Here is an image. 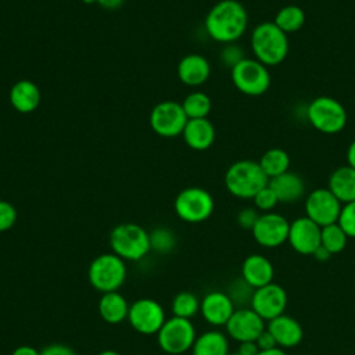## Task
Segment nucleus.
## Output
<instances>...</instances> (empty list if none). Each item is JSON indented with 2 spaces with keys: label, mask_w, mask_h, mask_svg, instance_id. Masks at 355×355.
<instances>
[{
  "label": "nucleus",
  "mask_w": 355,
  "mask_h": 355,
  "mask_svg": "<svg viewBox=\"0 0 355 355\" xmlns=\"http://www.w3.org/2000/svg\"><path fill=\"white\" fill-rule=\"evenodd\" d=\"M150 245L151 250L166 254L176 245L175 233L168 227H155L150 232Z\"/></svg>",
  "instance_id": "2f4dec72"
},
{
  "label": "nucleus",
  "mask_w": 355,
  "mask_h": 355,
  "mask_svg": "<svg viewBox=\"0 0 355 355\" xmlns=\"http://www.w3.org/2000/svg\"><path fill=\"white\" fill-rule=\"evenodd\" d=\"M347 161H348V165L355 169V140L349 144L347 150Z\"/></svg>",
  "instance_id": "c03bdc74"
},
{
  "label": "nucleus",
  "mask_w": 355,
  "mask_h": 355,
  "mask_svg": "<svg viewBox=\"0 0 355 355\" xmlns=\"http://www.w3.org/2000/svg\"><path fill=\"white\" fill-rule=\"evenodd\" d=\"M322 227L308 216L297 218L290 223L288 243L294 251L302 255H312L320 245Z\"/></svg>",
  "instance_id": "dca6fc26"
},
{
  "label": "nucleus",
  "mask_w": 355,
  "mask_h": 355,
  "mask_svg": "<svg viewBox=\"0 0 355 355\" xmlns=\"http://www.w3.org/2000/svg\"><path fill=\"white\" fill-rule=\"evenodd\" d=\"M17 218L15 207L6 200H0V233L10 230L15 225Z\"/></svg>",
  "instance_id": "f704fd0d"
},
{
  "label": "nucleus",
  "mask_w": 355,
  "mask_h": 355,
  "mask_svg": "<svg viewBox=\"0 0 355 355\" xmlns=\"http://www.w3.org/2000/svg\"><path fill=\"white\" fill-rule=\"evenodd\" d=\"M268 184L275 191L279 202H295L305 193V183L302 178L288 171L283 175L269 179Z\"/></svg>",
  "instance_id": "5701e85b"
},
{
  "label": "nucleus",
  "mask_w": 355,
  "mask_h": 355,
  "mask_svg": "<svg viewBox=\"0 0 355 355\" xmlns=\"http://www.w3.org/2000/svg\"><path fill=\"white\" fill-rule=\"evenodd\" d=\"M227 334L239 341H255L266 329L265 320L252 308H239L226 323Z\"/></svg>",
  "instance_id": "2eb2a0df"
},
{
  "label": "nucleus",
  "mask_w": 355,
  "mask_h": 355,
  "mask_svg": "<svg viewBox=\"0 0 355 355\" xmlns=\"http://www.w3.org/2000/svg\"><path fill=\"white\" fill-rule=\"evenodd\" d=\"M259 218V214L257 211V208H243L239 214H237V223L240 225V227L243 229H248V230H252L254 225L257 223Z\"/></svg>",
  "instance_id": "e433bc0d"
},
{
  "label": "nucleus",
  "mask_w": 355,
  "mask_h": 355,
  "mask_svg": "<svg viewBox=\"0 0 355 355\" xmlns=\"http://www.w3.org/2000/svg\"><path fill=\"white\" fill-rule=\"evenodd\" d=\"M204 25L211 39L229 44L244 35L248 25V14L240 1L220 0L208 11Z\"/></svg>",
  "instance_id": "f257e3e1"
},
{
  "label": "nucleus",
  "mask_w": 355,
  "mask_h": 355,
  "mask_svg": "<svg viewBox=\"0 0 355 355\" xmlns=\"http://www.w3.org/2000/svg\"><path fill=\"white\" fill-rule=\"evenodd\" d=\"M123 3H125V0H96V4H98L101 8L110 10V11L122 7Z\"/></svg>",
  "instance_id": "a19ab883"
},
{
  "label": "nucleus",
  "mask_w": 355,
  "mask_h": 355,
  "mask_svg": "<svg viewBox=\"0 0 355 355\" xmlns=\"http://www.w3.org/2000/svg\"><path fill=\"white\" fill-rule=\"evenodd\" d=\"M182 107L189 119H197L208 116L212 108V103L208 94H205L204 92H193L186 96Z\"/></svg>",
  "instance_id": "c756f323"
},
{
  "label": "nucleus",
  "mask_w": 355,
  "mask_h": 355,
  "mask_svg": "<svg viewBox=\"0 0 355 355\" xmlns=\"http://www.w3.org/2000/svg\"><path fill=\"white\" fill-rule=\"evenodd\" d=\"M128 269L125 261L114 252L97 255L89 265L87 279L93 288L100 293L118 291L125 283Z\"/></svg>",
  "instance_id": "39448f33"
},
{
  "label": "nucleus",
  "mask_w": 355,
  "mask_h": 355,
  "mask_svg": "<svg viewBox=\"0 0 355 355\" xmlns=\"http://www.w3.org/2000/svg\"><path fill=\"white\" fill-rule=\"evenodd\" d=\"M234 302L229 294L222 291H211L202 300L200 312L205 322L211 326H226L227 320L234 312Z\"/></svg>",
  "instance_id": "f3484780"
},
{
  "label": "nucleus",
  "mask_w": 355,
  "mask_h": 355,
  "mask_svg": "<svg viewBox=\"0 0 355 355\" xmlns=\"http://www.w3.org/2000/svg\"><path fill=\"white\" fill-rule=\"evenodd\" d=\"M257 355H287L284 352L283 348L280 347H276V348H272V349H265V351H259Z\"/></svg>",
  "instance_id": "a18cd8bd"
},
{
  "label": "nucleus",
  "mask_w": 355,
  "mask_h": 355,
  "mask_svg": "<svg viewBox=\"0 0 355 355\" xmlns=\"http://www.w3.org/2000/svg\"><path fill=\"white\" fill-rule=\"evenodd\" d=\"M110 245L123 261H140L151 250L150 233L137 223H119L110 234Z\"/></svg>",
  "instance_id": "20e7f679"
},
{
  "label": "nucleus",
  "mask_w": 355,
  "mask_h": 355,
  "mask_svg": "<svg viewBox=\"0 0 355 355\" xmlns=\"http://www.w3.org/2000/svg\"><path fill=\"white\" fill-rule=\"evenodd\" d=\"M39 355H76V352L69 345L54 343L42 348Z\"/></svg>",
  "instance_id": "4c0bfd02"
},
{
  "label": "nucleus",
  "mask_w": 355,
  "mask_h": 355,
  "mask_svg": "<svg viewBox=\"0 0 355 355\" xmlns=\"http://www.w3.org/2000/svg\"><path fill=\"white\" fill-rule=\"evenodd\" d=\"M176 215L187 223L207 220L214 212V198L202 187H186L175 198Z\"/></svg>",
  "instance_id": "6e6552de"
},
{
  "label": "nucleus",
  "mask_w": 355,
  "mask_h": 355,
  "mask_svg": "<svg viewBox=\"0 0 355 355\" xmlns=\"http://www.w3.org/2000/svg\"><path fill=\"white\" fill-rule=\"evenodd\" d=\"M196 338V327L191 320L176 316L166 319L157 333L159 348L171 355H179L191 349Z\"/></svg>",
  "instance_id": "0eeeda50"
},
{
  "label": "nucleus",
  "mask_w": 355,
  "mask_h": 355,
  "mask_svg": "<svg viewBox=\"0 0 355 355\" xmlns=\"http://www.w3.org/2000/svg\"><path fill=\"white\" fill-rule=\"evenodd\" d=\"M306 116L316 130L326 135L341 132L347 123L344 105L329 96H320L312 100L306 108Z\"/></svg>",
  "instance_id": "423d86ee"
},
{
  "label": "nucleus",
  "mask_w": 355,
  "mask_h": 355,
  "mask_svg": "<svg viewBox=\"0 0 355 355\" xmlns=\"http://www.w3.org/2000/svg\"><path fill=\"white\" fill-rule=\"evenodd\" d=\"M341 204L355 201V169L349 165L340 166L329 178L327 187Z\"/></svg>",
  "instance_id": "393cba45"
},
{
  "label": "nucleus",
  "mask_w": 355,
  "mask_h": 355,
  "mask_svg": "<svg viewBox=\"0 0 355 355\" xmlns=\"http://www.w3.org/2000/svg\"><path fill=\"white\" fill-rule=\"evenodd\" d=\"M258 164L268 179H273L288 171L290 157L283 148H270L262 154Z\"/></svg>",
  "instance_id": "bb28decb"
},
{
  "label": "nucleus",
  "mask_w": 355,
  "mask_h": 355,
  "mask_svg": "<svg viewBox=\"0 0 355 355\" xmlns=\"http://www.w3.org/2000/svg\"><path fill=\"white\" fill-rule=\"evenodd\" d=\"M39 354L40 351H37L32 345H19L11 352V355H39Z\"/></svg>",
  "instance_id": "79ce46f5"
},
{
  "label": "nucleus",
  "mask_w": 355,
  "mask_h": 355,
  "mask_svg": "<svg viewBox=\"0 0 355 355\" xmlns=\"http://www.w3.org/2000/svg\"><path fill=\"white\" fill-rule=\"evenodd\" d=\"M288 230L290 223L283 215L276 212H265L259 215L251 232L259 245L275 248L287 241Z\"/></svg>",
  "instance_id": "ddd939ff"
},
{
  "label": "nucleus",
  "mask_w": 355,
  "mask_h": 355,
  "mask_svg": "<svg viewBox=\"0 0 355 355\" xmlns=\"http://www.w3.org/2000/svg\"><path fill=\"white\" fill-rule=\"evenodd\" d=\"M250 305L263 320L269 322L284 313L287 306V293L282 286L269 283L252 291Z\"/></svg>",
  "instance_id": "4468645a"
},
{
  "label": "nucleus",
  "mask_w": 355,
  "mask_h": 355,
  "mask_svg": "<svg viewBox=\"0 0 355 355\" xmlns=\"http://www.w3.org/2000/svg\"><path fill=\"white\" fill-rule=\"evenodd\" d=\"M255 343H257L259 351L272 349V348H276V347H277V343H276L275 337L272 336V333H270L268 329H265V330L258 336V338L255 340Z\"/></svg>",
  "instance_id": "58836bf2"
},
{
  "label": "nucleus",
  "mask_w": 355,
  "mask_h": 355,
  "mask_svg": "<svg viewBox=\"0 0 355 355\" xmlns=\"http://www.w3.org/2000/svg\"><path fill=\"white\" fill-rule=\"evenodd\" d=\"M237 352L240 355H257L259 352V348L255 341H244V343H240Z\"/></svg>",
  "instance_id": "ea45409f"
},
{
  "label": "nucleus",
  "mask_w": 355,
  "mask_h": 355,
  "mask_svg": "<svg viewBox=\"0 0 355 355\" xmlns=\"http://www.w3.org/2000/svg\"><path fill=\"white\" fill-rule=\"evenodd\" d=\"M215 128L208 118L189 119L182 133L184 143L197 151L209 148L215 141Z\"/></svg>",
  "instance_id": "4be33fe9"
},
{
  "label": "nucleus",
  "mask_w": 355,
  "mask_h": 355,
  "mask_svg": "<svg viewBox=\"0 0 355 355\" xmlns=\"http://www.w3.org/2000/svg\"><path fill=\"white\" fill-rule=\"evenodd\" d=\"M286 35L300 31L305 22V12L298 6L290 4L280 8L273 21Z\"/></svg>",
  "instance_id": "cd10ccee"
},
{
  "label": "nucleus",
  "mask_w": 355,
  "mask_h": 355,
  "mask_svg": "<svg viewBox=\"0 0 355 355\" xmlns=\"http://www.w3.org/2000/svg\"><path fill=\"white\" fill-rule=\"evenodd\" d=\"M268 183V176L263 173L259 164L252 159L236 161L225 173V186L227 191L237 198H254Z\"/></svg>",
  "instance_id": "7ed1b4c3"
},
{
  "label": "nucleus",
  "mask_w": 355,
  "mask_h": 355,
  "mask_svg": "<svg viewBox=\"0 0 355 355\" xmlns=\"http://www.w3.org/2000/svg\"><path fill=\"white\" fill-rule=\"evenodd\" d=\"M232 80L236 89L247 96H261L270 86L268 67L252 58H244L232 68Z\"/></svg>",
  "instance_id": "1a4fd4ad"
},
{
  "label": "nucleus",
  "mask_w": 355,
  "mask_h": 355,
  "mask_svg": "<svg viewBox=\"0 0 355 355\" xmlns=\"http://www.w3.org/2000/svg\"><path fill=\"white\" fill-rule=\"evenodd\" d=\"M201 301L198 297L190 291H180L178 293L171 304V309L173 316L183 318V319H191L200 312Z\"/></svg>",
  "instance_id": "c85d7f7f"
},
{
  "label": "nucleus",
  "mask_w": 355,
  "mask_h": 355,
  "mask_svg": "<svg viewBox=\"0 0 355 355\" xmlns=\"http://www.w3.org/2000/svg\"><path fill=\"white\" fill-rule=\"evenodd\" d=\"M209 75V61L201 54H187L178 64V78L186 86H201L208 80Z\"/></svg>",
  "instance_id": "a211bd4d"
},
{
  "label": "nucleus",
  "mask_w": 355,
  "mask_h": 355,
  "mask_svg": "<svg viewBox=\"0 0 355 355\" xmlns=\"http://www.w3.org/2000/svg\"><path fill=\"white\" fill-rule=\"evenodd\" d=\"M251 49L255 60L266 67H275L286 58L288 39L275 22H262L252 31Z\"/></svg>",
  "instance_id": "f03ea898"
},
{
  "label": "nucleus",
  "mask_w": 355,
  "mask_h": 355,
  "mask_svg": "<svg viewBox=\"0 0 355 355\" xmlns=\"http://www.w3.org/2000/svg\"><path fill=\"white\" fill-rule=\"evenodd\" d=\"M273 275L272 262L259 254L248 255L241 265V279L254 290L272 283Z\"/></svg>",
  "instance_id": "6ab92c4d"
},
{
  "label": "nucleus",
  "mask_w": 355,
  "mask_h": 355,
  "mask_svg": "<svg viewBox=\"0 0 355 355\" xmlns=\"http://www.w3.org/2000/svg\"><path fill=\"white\" fill-rule=\"evenodd\" d=\"M189 118L182 103L165 100L155 104L150 112L151 129L162 137H175L183 133Z\"/></svg>",
  "instance_id": "9d476101"
},
{
  "label": "nucleus",
  "mask_w": 355,
  "mask_h": 355,
  "mask_svg": "<svg viewBox=\"0 0 355 355\" xmlns=\"http://www.w3.org/2000/svg\"><path fill=\"white\" fill-rule=\"evenodd\" d=\"M165 320L162 305L153 298H140L129 306L128 322L140 334H157Z\"/></svg>",
  "instance_id": "9b49d317"
},
{
  "label": "nucleus",
  "mask_w": 355,
  "mask_h": 355,
  "mask_svg": "<svg viewBox=\"0 0 355 355\" xmlns=\"http://www.w3.org/2000/svg\"><path fill=\"white\" fill-rule=\"evenodd\" d=\"M337 223L348 237H355V201L347 202L341 207Z\"/></svg>",
  "instance_id": "473e14b6"
},
{
  "label": "nucleus",
  "mask_w": 355,
  "mask_h": 355,
  "mask_svg": "<svg viewBox=\"0 0 355 355\" xmlns=\"http://www.w3.org/2000/svg\"><path fill=\"white\" fill-rule=\"evenodd\" d=\"M347 240H348V236L345 234V232L340 227V225L337 222L322 227L320 244L331 255L337 254V252H341L347 245Z\"/></svg>",
  "instance_id": "7c9ffc66"
},
{
  "label": "nucleus",
  "mask_w": 355,
  "mask_h": 355,
  "mask_svg": "<svg viewBox=\"0 0 355 355\" xmlns=\"http://www.w3.org/2000/svg\"><path fill=\"white\" fill-rule=\"evenodd\" d=\"M129 306L130 305L121 293H104L98 301V313L104 322L110 324H118L128 319Z\"/></svg>",
  "instance_id": "b1692460"
},
{
  "label": "nucleus",
  "mask_w": 355,
  "mask_h": 355,
  "mask_svg": "<svg viewBox=\"0 0 355 355\" xmlns=\"http://www.w3.org/2000/svg\"><path fill=\"white\" fill-rule=\"evenodd\" d=\"M85 4H93V3H96V0H82Z\"/></svg>",
  "instance_id": "de8ad7c7"
},
{
  "label": "nucleus",
  "mask_w": 355,
  "mask_h": 355,
  "mask_svg": "<svg viewBox=\"0 0 355 355\" xmlns=\"http://www.w3.org/2000/svg\"><path fill=\"white\" fill-rule=\"evenodd\" d=\"M318 261H320V262H324V261H327V259H330V257H331V254L320 244L316 250H315V252L312 254Z\"/></svg>",
  "instance_id": "37998d69"
},
{
  "label": "nucleus",
  "mask_w": 355,
  "mask_h": 355,
  "mask_svg": "<svg viewBox=\"0 0 355 355\" xmlns=\"http://www.w3.org/2000/svg\"><path fill=\"white\" fill-rule=\"evenodd\" d=\"M8 98L11 107L15 111L21 114H31L40 105L42 93L35 82L29 79H21L11 86Z\"/></svg>",
  "instance_id": "aec40b11"
},
{
  "label": "nucleus",
  "mask_w": 355,
  "mask_h": 355,
  "mask_svg": "<svg viewBox=\"0 0 355 355\" xmlns=\"http://www.w3.org/2000/svg\"><path fill=\"white\" fill-rule=\"evenodd\" d=\"M341 207V201L329 189H316L305 200V216L323 227L338 220Z\"/></svg>",
  "instance_id": "f8f14e48"
},
{
  "label": "nucleus",
  "mask_w": 355,
  "mask_h": 355,
  "mask_svg": "<svg viewBox=\"0 0 355 355\" xmlns=\"http://www.w3.org/2000/svg\"><path fill=\"white\" fill-rule=\"evenodd\" d=\"M220 60L225 65L233 68L234 65H237L241 60H244V54L241 51V47H239L234 43H229L223 47L222 53H220Z\"/></svg>",
  "instance_id": "c9c22d12"
},
{
  "label": "nucleus",
  "mask_w": 355,
  "mask_h": 355,
  "mask_svg": "<svg viewBox=\"0 0 355 355\" xmlns=\"http://www.w3.org/2000/svg\"><path fill=\"white\" fill-rule=\"evenodd\" d=\"M266 329L272 333L277 343V347L280 348H294L301 343L304 337L300 322L284 313L269 320Z\"/></svg>",
  "instance_id": "412c9836"
},
{
  "label": "nucleus",
  "mask_w": 355,
  "mask_h": 355,
  "mask_svg": "<svg viewBox=\"0 0 355 355\" xmlns=\"http://www.w3.org/2000/svg\"><path fill=\"white\" fill-rule=\"evenodd\" d=\"M252 200H254L255 208L259 211H265V212H270L279 202L275 191L269 187V184L265 186L263 189H261Z\"/></svg>",
  "instance_id": "72a5a7b5"
},
{
  "label": "nucleus",
  "mask_w": 355,
  "mask_h": 355,
  "mask_svg": "<svg viewBox=\"0 0 355 355\" xmlns=\"http://www.w3.org/2000/svg\"><path fill=\"white\" fill-rule=\"evenodd\" d=\"M229 355H240V354H239V352H237V351H236V352H230V354H229Z\"/></svg>",
  "instance_id": "09e8293b"
},
{
  "label": "nucleus",
  "mask_w": 355,
  "mask_h": 355,
  "mask_svg": "<svg viewBox=\"0 0 355 355\" xmlns=\"http://www.w3.org/2000/svg\"><path fill=\"white\" fill-rule=\"evenodd\" d=\"M97 355H121V354H119V352H116V351H114V349H105V351L98 352Z\"/></svg>",
  "instance_id": "49530a36"
},
{
  "label": "nucleus",
  "mask_w": 355,
  "mask_h": 355,
  "mask_svg": "<svg viewBox=\"0 0 355 355\" xmlns=\"http://www.w3.org/2000/svg\"><path fill=\"white\" fill-rule=\"evenodd\" d=\"M193 355H229L227 337L218 330H209L198 336L191 347Z\"/></svg>",
  "instance_id": "a878e982"
}]
</instances>
